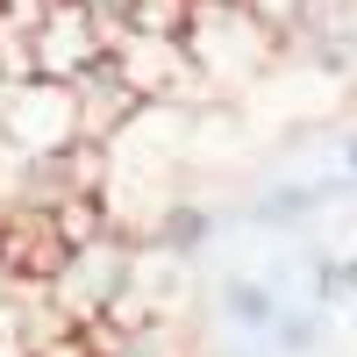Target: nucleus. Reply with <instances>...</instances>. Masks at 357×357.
Wrapping results in <instances>:
<instances>
[{"label":"nucleus","instance_id":"nucleus-6","mask_svg":"<svg viewBox=\"0 0 357 357\" xmlns=\"http://www.w3.org/2000/svg\"><path fill=\"white\" fill-rule=\"evenodd\" d=\"M336 178H343V186H357V143H350V151H343V165H336Z\"/></svg>","mask_w":357,"mask_h":357},{"label":"nucleus","instance_id":"nucleus-5","mask_svg":"<svg viewBox=\"0 0 357 357\" xmlns=\"http://www.w3.org/2000/svg\"><path fill=\"white\" fill-rule=\"evenodd\" d=\"M314 336H321V321H314V314H279L272 350H286V357H307V350H314Z\"/></svg>","mask_w":357,"mask_h":357},{"label":"nucleus","instance_id":"nucleus-4","mask_svg":"<svg viewBox=\"0 0 357 357\" xmlns=\"http://www.w3.org/2000/svg\"><path fill=\"white\" fill-rule=\"evenodd\" d=\"M314 301H357V257H321L314 264Z\"/></svg>","mask_w":357,"mask_h":357},{"label":"nucleus","instance_id":"nucleus-2","mask_svg":"<svg viewBox=\"0 0 357 357\" xmlns=\"http://www.w3.org/2000/svg\"><path fill=\"white\" fill-rule=\"evenodd\" d=\"M215 301H222V314L236 321V329H250V336H272V329H279V314H286V307H279V293L264 286V279H243V272L222 279Z\"/></svg>","mask_w":357,"mask_h":357},{"label":"nucleus","instance_id":"nucleus-1","mask_svg":"<svg viewBox=\"0 0 357 357\" xmlns=\"http://www.w3.org/2000/svg\"><path fill=\"white\" fill-rule=\"evenodd\" d=\"M0 143L22 158V165H50L86 143L79 129V93L57 79H15L0 86Z\"/></svg>","mask_w":357,"mask_h":357},{"label":"nucleus","instance_id":"nucleus-3","mask_svg":"<svg viewBox=\"0 0 357 357\" xmlns=\"http://www.w3.org/2000/svg\"><path fill=\"white\" fill-rule=\"evenodd\" d=\"M207 236H215V215H207L200 200H172V207H158V229H151V243L165 250V257H193Z\"/></svg>","mask_w":357,"mask_h":357}]
</instances>
